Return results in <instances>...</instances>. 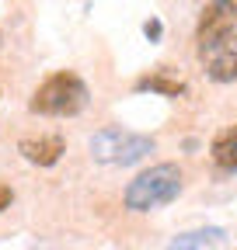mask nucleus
Here are the masks:
<instances>
[{
    "label": "nucleus",
    "instance_id": "nucleus-2",
    "mask_svg": "<svg viewBox=\"0 0 237 250\" xmlns=\"http://www.w3.org/2000/svg\"><path fill=\"white\" fill-rule=\"evenodd\" d=\"M182 167L178 164H154L150 170L136 174L126 191H122V202L129 212H154V208H164L171 205L178 195H182Z\"/></svg>",
    "mask_w": 237,
    "mask_h": 250
},
{
    "label": "nucleus",
    "instance_id": "nucleus-8",
    "mask_svg": "<svg viewBox=\"0 0 237 250\" xmlns=\"http://www.w3.org/2000/svg\"><path fill=\"white\" fill-rule=\"evenodd\" d=\"M223 229H195V233H182L178 240L167 243V250H199L202 243H210V240H220Z\"/></svg>",
    "mask_w": 237,
    "mask_h": 250
},
{
    "label": "nucleus",
    "instance_id": "nucleus-5",
    "mask_svg": "<svg viewBox=\"0 0 237 250\" xmlns=\"http://www.w3.org/2000/svg\"><path fill=\"white\" fill-rule=\"evenodd\" d=\"M18 153L24 156L28 164H35V167H52V164H59V156L67 153V143H63V136L21 139V143H18Z\"/></svg>",
    "mask_w": 237,
    "mask_h": 250
},
{
    "label": "nucleus",
    "instance_id": "nucleus-3",
    "mask_svg": "<svg viewBox=\"0 0 237 250\" xmlns=\"http://www.w3.org/2000/svg\"><path fill=\"white\" fill-rule=\"evenodd\" d=\"M87 101H91V90H87V83L70 73V70H59L52 77H46L32 101H28V108H32L35 115H46V118H73L87 108Z\"/></svg>",
    "mask_w": 237,
    "mask_h": 250
},
{
    "label": "nucleus",
    "instance_id": "nucleus-10",
    "mask_svg": "<svg viewBox=\"0 0 237 250\" xmlns=\"http://www.w3.org/2000/svg\"><path fill=\"white\" fill-rule=\"evenodd\" d=\"M11 202H14L11 184H4V181H0V212H7V208H11Z\"/></svg>",
    "mask_w": 237,
    "mask_h": 250
},
{
    "label": "nucleus",
    "instance_id": "nucleus-11",
    "mask_svg": "<svg viewBox=\"0 0 237 250\" xmlns=\"http://www.w3.org/2000/svg\"><path fill=\"white\" fill-rule=\"evenodd\" d=\"M0 42H4V35H0Z\"/></svg>",
    "mask_w": 237,
    "mask_h": 250
},
{
    "label": "nucleus",
    "instance_id": "nucleus-4",
    "mask_svg": "<svg viewBox=\"0 0 237 250\" xmlns=\"http://www.w3.org/2000/svg\"><path fill=\"white\" fill-rule=\"evenodd\" d=\"M91 149V160L95 164H105V167H133L140 160L154 153V139L150 136H140V132H129V129H118V125H105L91 136L87 143Z\"/></svg>",
    "mask_w": 237,
    "mask_h": 250
},
{
    "label": "nucleus",
    "instance_id": "nucleus-7",
    "mask_svg": "<svg viewBox=\"0 0 237 250\" xmlns=\"http://www.w3.org/2000/svg\"><path fill=\"white\" fill-rule=\"evenodd\" d=\"M136 90H150V94H164V98H182V94H185V80H178V77H171L167 70H157V73H150V77H143V80H136Z\"/></svg>",
    "mask_w": 237,
    "mask_h": 250
},
{
    "label": "nucleus",
    "instance_id": "nucleus-6",
    "mask_svg": "<svg viewBox=\"0 0 237 250\" xmlns=\"http://www.w3.org/2000/svg\"><path fill=\"white\" fill-rule=\"evenodd\" d=\"M210 156H213V164L227 174H237V125H230V129H223L213 146H210Z\"/></svg>",
    "mask_w": 237,
    "mask_h": 250
},
{
    "label": "nucleus",
    "instance_id": "nucleus-9",
    "mask_svg": "<svg viewBox=\"0 0 237 250\" xmlns=\"http://www.w3.org/2000/svg\"><path fill=\"white\" fill-rule=\"evenodd\" d=\"M143 35L150 39V42H161V35H164V24H161L157 18H150V21L143 24Z\"/></svg>",
    "mask_w": 237,
    "mask_h": 250
},
{
    "label": "nucleus",
    "instance_id": "nucleus-1",
    "mask_svg": "<svg viewBox=\"0 0 237 250\" xmlns=\"http://www.w3.org/2000/svg\"><path fill=\"white\" fill-rule=\"evenodd\" d=\"M195 52L213 83L237 80V0H210L195 28Z\"/></svg>",
    "mask_w": 237,
    "mask_h": 250
}]
</instances>
